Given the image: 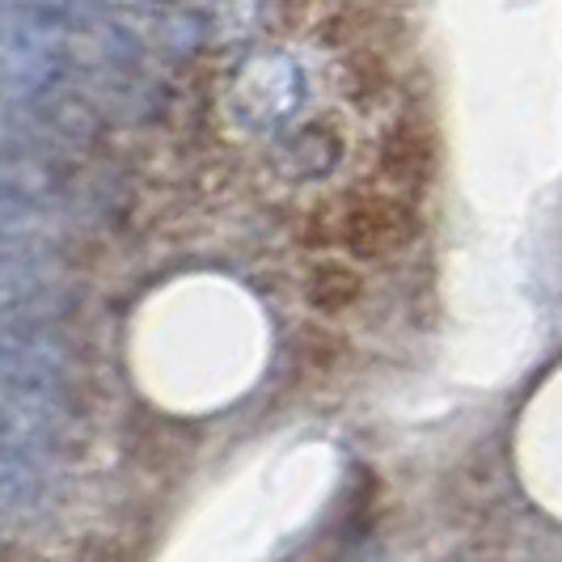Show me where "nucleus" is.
I'll use <instances>...</instances> for the list:
<instances>
[{"mask_svg": "<svg viewBox=\"0 0 562 562\" xmlns=\"http://www.w3.org/2000/svg\"><path fill=\"white\" fill-rule=\"evenodd\" d=\"M415 212L397 199H356L342 207L335 225V237L356 254V258H385V254L402 250L415 237Z\"/></svg>", "mask_w": 562, "mask_h": 562, "instance_id": "4", "label": "nucleus"}, {"mask_svg": "<svg viewBox=\"0 0 562 562\" xmlns=\"http://www.w3.org/2000/svg\"><path fill=\"white\" fill-rule=\"evenodd\" d=\"M64 9H0V93L30 98L64 72Z\"/></svg>", "mask_w": 562, "mask_h": 562, "instance_id": "2", "label": "nucleus"}, {"mask_svg": "<svg viewBox=\"0 0 562 562\" xmlns=\"http://www.w3.org/2000/svg\"><path fill=\"white\" fill-rule=\"evenodd\" d=\"M305 296L317 310H347L360 296V276L351 267H342V262H322V267H313L310 283H305Z\"/></svg>", "mask_w": 562, "mask_h": 562, "instance_id": "8", "label": "nucleus"}, {"mask_svg": "<svg viewBox=\"0 0 562 562\" xmlns=\"http://www.w3.org/2000/svg\"><path fill=\"white\" fill-rule=\"evenodd\" d=\"M59 385H64V372L47 347H34L30 338L18 335H0V406L4 411L47 423L52 406L59 402Z\"/></svg>", "mask_w": 562, "mask_h": 562, "instance_id": "3", "label": "nucleus"}, {"mask_svg": "<svg viewBox=\"0 0 562 562\" xmlns=\"http://www.w3.org/2000/svg\"><path fill=\"white\" fill-rule=\"evenodd\" d=\"M385 173L397 182H423L431 173V153H427V136L415 127H397L385 140Z\"/></svg>", "mask_w": 562, "mask_h": 562, "instance_id": "7", "label": "nucleus"}, {"mask_svg": "<svg viewBox=\"0 0 562 562\" xmlns=\"http://www.w3.org/2000/svg\"><path fill=\"white\" fill-rule=\"evenodd\" d=\"M43 292H47L43 267H38L26 250H9V246H0V313L30 310Z\"/></svg>", "mask_w": 562, "mask_h": 562, "instance_id": "6", "label": "nucleus"}, {"mask_svg": "<svg viewBox=\"0 0 562 562\" xmlns=\"http://www.w3.org/2000/svg\"><path fill=\"white\" fill-rule=\"evenodd\" d=\"M221 106L241 136H283L310 106V68L280 43L250 47L228 68Z\"/></svg>", "mask_w": 562, "mask_h": 562, "instance_id": "1", "label": "nucleus"}, {"mask_svg": "<svg viewBox=\"0 0 562 562\" xmlns=\"http://www.w3.org/2000/svg\"><path fill=\"white\" fill-rule=\"evenodd\" d=\"M43 431H47V423L26 419V415L0 406V452H26Z\"/></svg>", "mask_w": 562, "mask_h": 562, "instance_id": "9", "label": "nucleus"}, {"mask_svg": "<svg viewBox=\"0 0 562 562\" xmlns=\"http://www.w3.org/2000/svg\"><path fill=\"white\" fill-rule=\"evenodd\" d=\"M347 161V140L335 123L326 119H313V123H301L292 132H283L276 140V153H271V166L280 173L283 182H322L330 178L338 166Z\"/></svg>", "mask_w": 562, "mask_h": 562, "instance_id": "5", "label": "nucleus"}]
</instances>
